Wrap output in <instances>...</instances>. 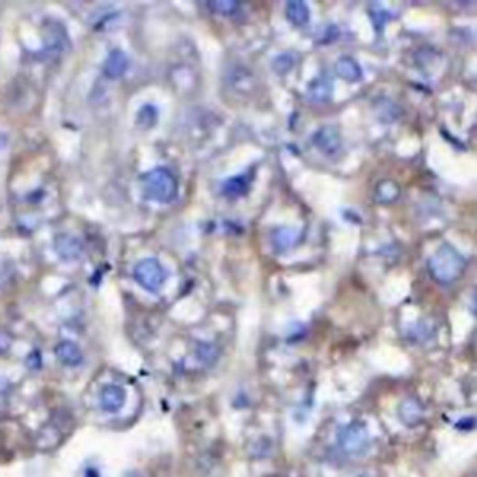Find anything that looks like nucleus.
I'll return each mask as SVG.
<instances>
[{"label": "nucleus", "instance_id": "21", "mask_svg": "<svg viewBox=\"0 0 477 477\" xmlns=\"http://www.w3.org/2000/svg\"><path fill=\"white\" fill-rule=\"evenodd\" d=\"M274 69H276L278 73H287L295 65V56L293 54H289V52H285V54H280V56H276L274 58Z\"/></svg>", "mask_w": 477, "mask_h": 477}, {"label": "nucleus", "instance_id": "20", "mask_svg": "<svg viewBox=\"0 0 477 477\" xmlns=\"http://www.w3.org/2000/svg\"><path fill=\"white\" fill-rule=\"evenodd\" d=\"M394 17L395 15H392V13L388 12V10H384V8H381V6L371 8V23H373L375 28H377V32H382L384 25H386V23H390V21L394 19Z\"/></svg>", "mask_w": 477, "mask_h": 477}, {"label": "nucleus", "instance_id": "24", "mask_svg": "<svg viewBox=\"0 0 477 477\" xmlns=\"http://www.w3.org/2000/svg\"><path fill=\"white\" fill-rule=\"evenodd\" d=\"M10 347H12V335L0 330V355H6Z\"/></svg>", "mask_w": 477, "mask_h": 477}, {"label": "nucleus", "instance_id": "18", "mask_svg": "<svg viewBox=\"0 0 477 477\" xmlns=\"http://www.w3.org/2000/svg\"><path fill=\"white\" fill-rule=\"evenodd\" d=\"M219 356V348L214 347L213 343H200L196 347V358L200 362L201 366H211L217 360Z\"/></svg>", "mask_w": 477, "mask_h": 477}, {"label": "nucleus", "instance_id": "2", "mask_svg": "<svg viewBox=\"0 0 477 477\" xmlns=\"http://www.w3.org/2000/svg\"><path fill=\"white\" fill-rule=\"evenodd\" d=\"M371 436L368 427L362 421H353L340 429L337 432V447L348 457H364L369 452Z\"/></svg>", "mask_w": 477, "mask_h": 477}, {"label": "nucleus", "instance_id": "6", "mask_svg": "<svg viewBox=\"0 0 477 477\" xmlns=\"http://www.w3.org/2000/svg\"><path fill=\"white\" fill-rule=\"evenodd\" d=\"M399 418L406 427H418L425 418V408L416 397H408L399 405Z\"/></svg>", "mask_w": 477, "mask_h": 477}, {"label": "nucleus", "instance_id": "11", "mask_svg": "<svg viewBox=\"0 0 477 477\" xmlns=\"http://www.w3.org/2000/svg\"><path fill=\"white\" fill-rule=\"evenodd\" d=\"M308 96L315 103L330 101V97H332V80L329 77H324V75L313 78L310 82V88H308Z\"/></svg>", "mask_w": 477, "mask_h": 477}, {"label": "nucleus", "instance_id": "19", "mask_svg": "<svg viewBox=\"0 0 477 477\" xmlns=\"http://www.w3.org/2000/svg\"><path fill=\"white\" fill-rule=\"evenodd\" d=\"M207 8H209L213 13H219V15H226V17H230V15H235L241 6H238V2H235V0H213V2H209V4H207Z\"/></svg>", "mask_w": 477, "mask_h": 477}, {"label": "nucleus", "instance_id": "1", "mask_svg": "<svg viewBox=\"0 0 477 477\" xmlns=\"http://www.w3.org/2000/svg\"><path fill=\"white\" fill-rule=\"evenodd\" d=\"M466 259L452 245H442L427 261V269L432 280L439 284L450 285L465 272Z\"/></svg>", "mask_w": 477, "mask_h": 477}, {"label": "nucleus", "instance_id": "17", "mask_svg": "<svg viewBox=\"0 0 477 477\" xmlns=\"http://www.w3.org/2000/svg\"><path fill=\"white\" fill-rule=\"evenodd\" d=\"M45 43L52 52L64 51L65 45H67V36L62 28H51V30H47Z\"/></svg>", "mask_w": 477, "mask_h": 477}, {"label": "nucleus", "instance_id": "8", "mask_svg": "<svg viewBox=\"0 0 477 477\" xmlns=\"http://www.w3.org/2000/svg\"><path fill=\"white\" fill-rule=\"evenodd\" d=\"M54 248H56V252L60 254V258L67 259V261L80 258V254H82V243H80L77 237L65 235V233L56 237Z\"/></svg>", "mask_w": 477, "mask_h": 477}, {"label": "nucleus", "instance_id": "4", "mask_svg": "<svg viewBox=\"0 0 477 477\" xmlns=\"http://www.w3.org/2000/svg\"><path fill=\"white\" fill-rule=\"evenodd\" d=\"M135 280L144 289L155 293L166 282V271L157 259H142L135 267Z\"/></svg>", "mask_w": 477, "mask_h": 477}, {"label": "nucleus", "instance_id": "23", "mask_svg": "<svg viewBox=\"0 0 477 477\" xmlns=\"http://www.w3.org/2000/svg\"><path fill=\"white\" fill-rule=\"evenodd\" d=\"M476 427V419H474V416H466L465 419H458L457 423H455V429H458V431H472Z\"/></svg>", "mask_w": 477, "mask_h": 477}, {"label": "nucleus", "instance_id": "16", "mask_svg": "<svg viewBox=\"0 0 477 477\" xmlns=\"http://www.w3.org/2000/svg\"><path fill=\"white\" fill-rule=\"evenodd\" d=\"M375 198L381 203H392V201L399 198V187L395 185L394 181H381L375 188Z\"/></svg>", "mask_w": 477, "mask_h": 477}, {"label": "nucleus", "instance_id": "9", "mask_svg": "<svg viewBox=\"0 0 477 477\" xmlns=\"http://www.w3.org/2000/svg\"><path fill=\"white\" fill-rule=\"evenodd\" d=\"M56 356L64 366H69V368L80 366L84 360L82 351L78 348L77 343L73 342H60L56 345Z\"/></svg>", "mask_w": 477, "mask_h": 477}, {"label": "nucleus", "instance_id": "25", "mask_svg": "<svg viewBox=\"0 0 477 477\" xmlns=\"http://www.w3.org/2000/svg\"><path fill=\"white\" fill-rule=\"evenodd\" d=\"M472 313L477 317V291L476 295H474V302H472Z\"/></svg>", "mask_w": 477, "mask_h": 477}, {"label": "nucleus", "instance_id": "22", "mask_svg": "<svg viewBox=\"0 0 477 477\" xmlns=\"http://www.w3.org/2000/svg\"><path fill=\"white\" fill-rule=\"evenodd\" d=\"M157 120V110L151 107V104H146L144 109H140V112H138V122L142 123V125H146V127H149V125H153Z\"/></svg>", "mask_w": 477, "mask_h": 477}, {"label": "nucleus", "instance_id": "10", "mask_svg": "<svg viewBox=\"0 0 477 477\" xmlns=\"http://www.w3.org/2000/svg\"><path fill=\"white\" fill-rule=\"evenodd\" d=\"M129 67V58L123 51H112L104 62V75L109 78H120Z\"/></svg>", "mask_w": 477, "mask_h": 477}, {"label": "nucleus", "instance_id": "14", "mask_svg": "<svg viewBox=\"0 0 477 477\" xmlns=\"http://www.w3.org/2000/svg\"><path fill=\"white\" fill-rule=\"evenodd\" d=\"M285 15H287V19H289L295 26H304L308 21H310V8H308L306 2L293 0V2H287V6H285Z\"/></svg>", "mask_w": 477, "mask_h": 477}, {"label": "nucleus", "instance_id": "15", "mask_svg": "<svg viewBox=\"0 0 477 477\" xmlns=\"http://www.w3.org/2000/svg\"><path fill=\"white\" fill-rule=\"evenodd\" d=\"M248 185H250V179H248L246 175L230 177V179L224 183L222 192L226 194L228 198H238V196H245L246 190H248Z\"/></svg>", "mask_w": 477, "mask_h": 477}, {"label": "nucleus", "instance_id": "5", "mask_svg": "<svg viewBox=\"0 0 477 477\" xmlns=\"http://www.w3.org/2000/svg\"><path fill=\"white\" fill-rule=\"evenodd\" d=\"M311 142L319 151H322L324 155H334L342 148V136L340 131L334 125H324L321 129L315 131V135L311 138Z\"/></svg>", "mask_w": 477, "mask_h": 477}, {"label": "nucleus", "instance_id": "7", "mask_svg": "<svg viewBox=\"0 0 477 477\" xmlns=\"http://www.w3.org/2000/svg\"><path fill=\"white\" fill-rule=\"evenodd\" d=\"M99 401H101V406L107 412H118L123 405H125V392H123L122 386L118 384H109L101 390V395H99Z\"/></svg>", "mask_w": 477, "mask_h": 477}, {"label": "nucleus", "instance_id": "13", "mask_svg": "<svg viewBox=\"0 0 477 477\" xmlns=\"http://www.w3.org/2000/svg\"><path fill=\"white\" fill-rule=\"evenodd\" d=\"M335 73L342 78H345V80H348V82H356L364 75L360 64L355 58H351V56H342V58L335 62Z\"/></svg>", "mask_w": 477, "mask_h": 477}, {"label": "nucleus", "instance_id": "12", "mask_svg": "<svg viewBox=\"0 0 477 477\" xmlns=\"http://www.w3.org/2000/svg\"><path fill=\"white\" fill-rule=\"evenodd\" d=\"M298 238H300V233L297 230H293V228H278V230L272 232V246L278 252H285L297 245Z\"/></svg>", "mask_w": 477, "mask_h": 477}, {"label": "nucleus", "instance_id": "3", "mask_svg": "<svg viewBox=\"0 0 477 477\" xmlns=\"http://www.w3.org/2000/svg\"><path fill=\"white\" fill-rule=\"evenodd\" d=\"M144 188L151 200L168 203L175 198L177 194V179L175 175L166 170V168H155L144 175Z\"/></svg>", "mask_w": 477, "mask_h": 477}]
</instances>
